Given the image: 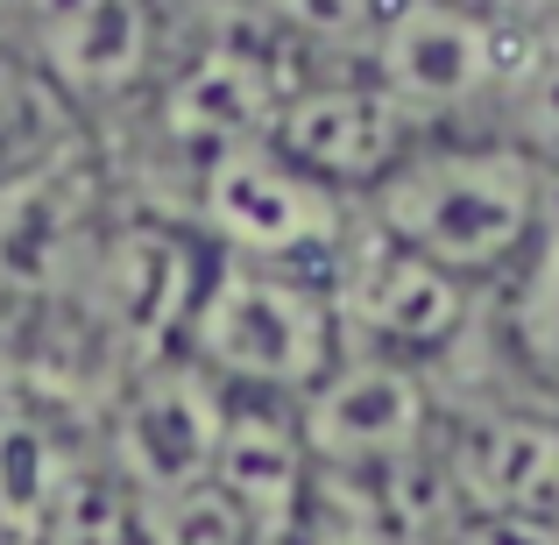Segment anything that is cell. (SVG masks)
<instances>
[{"mask_svg": "<svg viewBox=\"0 0 559 545\" xmlns=\"http://www.w3.org/2000/svg\"><path fill=\"white\" fill-rule=\"evenodd\" d=\"M546 213V164L510 135H418L369 191V227L461 284L518 270Z\"/></svg>", "mask_w": 559, "mask_h": 545, "instance_id": "6da1fadb", "label": "cell"}, {"mask_svg": "<svg viewBox=\"0 0 559 545\" xmlns=\"http://www.w3.org/2000/svg\"><path fill=\"white\" fill-rule=\"evenodd\" d=\"M178 355L248 404H298L333 362L347 355L341 319L319 276L219 262L205 270L199 298L185 312Z\"/></svg>", "mask_w": 559, "mask_h": 545, "instance_id": "7a4b0ae2", "label": "cell"}, {"mask_svg": "<svg viewBox=\"0 0 559 545\" xmlns=\"http://www.w3.org/2000/svg\"><path fill=\"white\" fill-rule=\"evenodd\" d=\"M199 213L234 262L319 276V284L355 234L347 199L319 185L312 170H298L276 142H241V150H219L213 164H199Z\"/></svg>", "mask_w": 559, "mask_h": 545, "instance_id": "3957f363", "label": "cell"}, {"mask_svg": "<svg viewBox=\"0 0 559 545\" xmlns=\"http://www.w3.org/2000/svg\"><path fill=\"white\" fill-rule=\"evenodd\" d=\"M290 418H298L312 467L341 482H382L390 467L432 453L439 439V404L425 368L390 355H355V347L290 404Z\"/></svg>", "mask_w": 559, "mask_h": 545, "instance_id": "277c9868", "label": "cell"}, {"mask_svg": "<svg viewBox=\"0 0 559 545\" xmlns=\"http://www.w3.org/2000/svg\"><path fill=\"white\" fill-rule=\"evenodd\" d=\"M518 50L475 0H396L382 8V28L369 43V79L418 128L461 121V114L503 99Z\"/></svg>", "mask_w": 559, "mask_h": 545, "instance_id": "5b68a950", "label": "cell"}, {"mask_svg": "<svg viewBox=\"0 0 559 545\" xmlns=\"http://www.w3.org/2000/svg\"><path fill=\"white\" fill-rule=\"evenodd\" d=\"M326 298H333V319H341V341L355 355H390V362L447 355L467 333V312H475V284L411 256L404 241L376 234L369 220L333 256Z\"/></svg>", "mask_w": 559, "mask_h": 545, "instance_id": "8992f818", "label": "cell"}, {"mask_svg": "<svg viewBox=\"0 0 559 545\" xmlns=\"http://www.w3.org/2000/svg\"><path fill=\"white\" fill-rule=\"evenodd\" d=\"M227 411H234V396L219 390L205 368H191L185 355L150 362L121 390L114 425H107L114 482H121L142 510L199 496L205 482H213L219 439H227Z\"/></svg>", "mask_w": 559, "mask_h": 545, "instance_id": "52a82bcc", "label": "cell"}, {"mask_svg": "<svg viewBox=\"0 0 559 545\" xmlns=\"http://www.w3.org/2000/svg\"><path fill=\"white\" fill-rule=\"evenodd\" d=\"M425 128L396 107L390 93L361 71V79H319V85H298L284 93V114H276V150L290 156L298 170H312L319 185L347 191H369L418 150Z\"/></svg>", "mask_w": 559, "mask_h": 545, "instance_id": "ba28073f", "label": "cell"}, {"mask_svg": "<svg viewBox=\"0 0 559 545\" xmlns=\"http://www.w3.org/2000/svg\"><path fill=\"white\" fill-rule=\"evenodd\" d=\"M461 518H559V411L481 404L432 439Z\"/></svg>", "mask_w": 559, "mask_h": 545, "instance_id": "9c48e42d", "label": "cell"}, {"mask_svg": "<svg viewBox=\"0 0 559 545\" xmlns=\"http://www.w3.org/2000/svg\"><path fill=\"white\" fill-rule=\"evenodd\" d=\"M312 482H319V467L298 439L290 404H248V396H234L227 439H219V461H213V489L234 503V518L262 545H290V532L312 510Z\"/></svg>", "mask_w": 559, "mask_h": 545, "instance_id": "30bf717a", "label": "cell"}, {"mask_svg": "<svg viewBox=\"0 0 559 545\" xmlns=\"http://www.w3.org/2000/svg\"><path fill=\"white\" fill-rule=\"evenodd\" d=\"M276 114H284V85L241 43H213L178 71V85L164 93V135L191 150L199 164H213L219 150L241 142H270Z\"/></svg>", "mask_w": 559, "mask_h": 545, "instance_id": "8fae6325", "label": "cell"}, {"mask_svg": "<svg viewBox=\"0 0 559 545\" xmlns=\"http://www.w3.org/2000/svg\"><path fill=\"white\" fill-rule=\"evenodd\" d=\"M22 28L64 93H121L150 64V0H22Z\"/></svg>", "mask_w": 559, "mask_h": 545, "instance_id": "7c38bea8", "label": "cell"}, {"mask_svg": "<svg viewBox=\"0 0 559 545\" xmlns=\"http://www.w3.org/2000/svg\"><path fill=\"white\" fill-rule=\"evenodd\" d=\"M199 284H205V270H191L185 241H170V234H128L114 248V312L128 319V333H142V347L178 341Z\"/></svg>", "mask_w": 559, "mask_h": 545, "instance_id": "4fadbf2b", "label": "cell"}, {"mask_svg": "<svg viewBox=\"0 0 559 545\" xmlns=\"http://www.w3.org/2000/svg\"><path fill=\"white\" fill-rule=\"evenodd\" d=\"M503 333L518 347V362L532 376L559 382V170H546V213H538L532 248L510 270V305H503Z\"/></svg>", "mask_w": 559, "mask_h": 545, "instance_id": "5bb4252c", "label": "cell"}, {"mask_svg": "<svg viewBox=\"0 0 559 545\" xmlns=\"http://www.w3.org/2000/svg\"><path fill=\"white\" fill-rule=\"evenodd\" d=\"M71 475L79 467H71L64 439L50 425L28 418V411H0V524H14V532L36 545L50 510L64 503Z\"/></svg>", "mask_w": 559, "mask_h": 545, "instance_id": "9a60e30c", "label": "cell"}, {"mask_svg": "<svg viewBox=\"0 0 559 545\" xmlns=\"http://www.w3.org/2000/svg\"><path fill=\"white\" fill-rule=\"evenodd\" d=\"M503 114H510L503 135L524 142L546 170H559V36L518 50L510 85H503Z\"/></svg>", "mask_w": 559, "mask_h": 545, "instance_id": "2e32d148", "label": "cell"}, {"mask_svg": "<svg viewBox=\"0 0 559 545\" xmlns=\"http://www.w3.org/2000/svg\"><path fill=\"white\" fill-rule=\"evenodd\" d=\"M276 28L305 43H326V50H361L369 57L376 28H382V0H262Z\"/></svg>", "mask_w": 559, "mask_h": 545, "instance_id": "e0dca14e", "label": "cell"}, {"mask_svg": "<svg viewBox=\"0 0 559 545\" xmlns=\"http://www.w3.org/2000/svg\"><path fill=\"white\" fill-rule=\"evenodd\" d=\"M290 545H396V538L376 524L369 503H341V496L319 503L312 496V510H305V524L290 532Z\"/></svg>", "mask_w": 559, "mask_h": 545, "instance_id": "ac0fdd59", "label": "cell"}, {"mask_svg": "<svg viewBox=\"0 0 559 545\" xmlns=\"http://www.w3.org/2000/svg\"><path fill=\"white\" fill-rule=\"evenodd\" d=\"M453 545H559V518H461Z\"/></svg>", "mask_w": 559, "mask_h": 545, "instance_id": "d6986e66", "label": "cell"}, {"mask_svg": "<svg viewBox=\"0 0 559 545\" xmlns=\"http://www.w3.org/2000/svg\"><path fill=\"white\" fill-rule=\"evenodd\" d=\"M14 93H22V57H14V43L0 36V107H14Z\"/></svg>", "mask_w": 559, "mask_h": 545, "instance_id": "ffe728a7", "label": "cell"}, {"mask_svg": "<svg viewBox=\"0 0 559 545\" xmlns=\"http://www.w3.org/2000/svg\"><path fill=\"white\" fill-rule=\"evenodd\" d=\"M0 545H28L22 532H14V524H0Z\"/></svg>", "mask_w": 559, "mask_h": 545, "instance_id": "44dd1931", "label": "cell"}]
</instances>
